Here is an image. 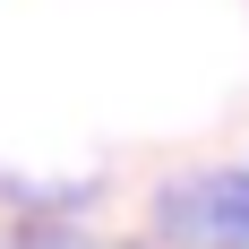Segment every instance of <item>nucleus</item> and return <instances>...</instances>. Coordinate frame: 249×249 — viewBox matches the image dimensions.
Segmentation results:
<instances>
[{
    "mask_svg": "<svg viewBox=\"0 0 249 249\" xmlns=\"http://www.w3.org/2000/svg\"><path fill=\"white\" fill-rule=\"evenodd\" d=\"M155 224L180 249H249V163L172 180V189L155 198Z\"/></svg>",
    "mask_w": 249,
    "mask_h": 249,
    "instance_id": "nucleus-1",
    "label": "nucleus"
}]
</instances>
